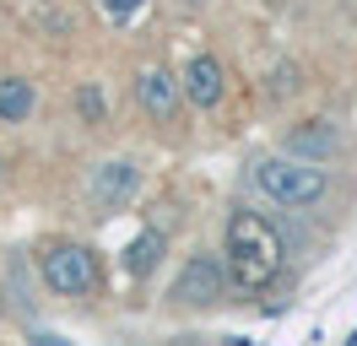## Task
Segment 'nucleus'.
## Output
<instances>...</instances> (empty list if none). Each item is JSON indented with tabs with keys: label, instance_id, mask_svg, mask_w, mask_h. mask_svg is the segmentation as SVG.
<instances>
[{
	"label": "nucleus",
	"instance_id": "423d86ee",
	"mask_svg": "<svg viewBox=\"0 0 357 346\" xmlns=\"http://www.w3.org/2000/svg\"><path fill=\"white\" fill-rule=\"evenodd\" d=\"M178 86H184V98H190L195 108H217V103H222V92H227V70H222V60L195 54V60L184 65Z\"/></svg>",
	"mask_w": 357,
	"mask_h": 346
},
{
	"label": "nucleus",
	"instance_id": "9b49d317",
	"mask_svg": "<svg viewBox=\"0 0 357 346\" xmlns=\"http://www.w3.org/2000/svg\"><path fill=\"white\" fill-rule=\"evenodd\" d=\"M76 114H82L87 125H98V119L109 114V103H103V86H98V82H82V86H76Z\"/></svg>",
	"mask_w": 357,
	"mask_h": 346
},
{
	"label": "nucleus",
	"instance_id": "20e7f679",
	"mask_svg": "<svg viewBox=\"0 0 357 346\" xmlns=\"http://www.w3.org/2000/svg\"><path fill=\"white\" fill-rule=\"evenodd\" d=\"M222 292H227V265L217 255L184 260V271L174 276V303L178 308H211V303H222Z\"/></svg>",
	"mask_w": 357,
	"mask_h": 346
},
{
	"label": "nucleus",
	"instance_id": "7ed1b4c3",
	"mask_svg": "<svg viewBox=\"0 0 357 346\" xmlns=\"http://www.w3.org/2000/svg\"><path fill=\"white\" fill-rule=\"evenodd\" d=\"M38 271H44V281L60 298H82V292L98 287V255L87 243H49L38 255Z\"/></svg>",
	"mask_w": 357,
	"mask_h": 346
},
{
	"label": "nucleus",
	"instance_id": "f257e3e1",
	"mask_svg": "<svg viewBox=\"0 0 357 346\" xmlns=\"http://www.w3.org/2000/svg\"><path fill=\"white\" fill-rule=\"evenodd\" d=\"M287 265V243L271 227V216L238 211L227 216V281H238L244 292H266Z\"/></svg>",
	"mask_w": 357,
	"mask_h": 346
},
{
	"label": "nucleus",
	"instance_id": "0eeeda50",
	"mask_svg": "<svg viewBox=\"0 0 357 346\" xmlns=\"http://www.w3.org/2000/svg\"><path fill=\"white\" fill-rule=\"evenodd\" d=\"M135 184H141V168H135V163H125V157H114V163H103V168L92 173V200H98V206H125V200H130L135 195Z\"/></svg>",
	"mask_w": 357,
	"mask_h": 346
},
{
	"label": "nucleus",
	"instance_id": "f8f14e48",
	"mask_svg": "<svg viewBox=\"0 0 357 346\" xmlns=\"http://www.w3.org/2000/svg\"><path fill=\"white\" fill-rule=\"evenodd\" d=\"M141 6H146V0H98V11H103L109 22H130V17H141Z\"/></svg>",
	"mask_w": 357,
	"mask_h": 346
},
{
	"label": "nucleus",
	"instance_id": "6e6552de",
	"mask_svg": "<svg viewBox=\"0 0 357 346\" xmlns=\"http://www.w3.org/2000/svg\"><path fill=\"white\" fill-rule=\"evenodd\" d=\"M287 151L292 157H309V163H331L335 151H341V135H335L325 119H309V125H298L287 135Z\"/></svg>",
	"mask_w": 357,
	"mask_h": 346
},
{
	"label": "nucleus",
	"instance_id": "f03ea898",
	"mask_svg": "<svg viewBox=\"0 0 357 346\" xmlns=\"http://www.w3.org/2000/svg\"><path fill=\"white\" fill-rule=\"evenodd\" d=\"M249 179H255V190L266 195V200L287 206V211H309V206H319L325 190H331L325 163L292 157V151H287V157H260V163L249 168Z\"/></svg>",
	"mask_w": 357,
	"mask_h": 346
},
{
	"label": "nucleus",
	"instance_id": "9d476101",
	"mask_svg": "<svg viewBox=\"0 0 357 346\" xmlns=\"http://www.w3.org/2000/svg\"><path fill=\"white\" fill-rule=\"evenodd\" d=\"M157 260H162V233H141L130 249H125V271H130V276H152Z\"/></svg>",
	"mask_w": 357,
	"mask_h": 346
},
{
	"label": "nucleus",
	"instance_id": "39448f33",
	"mask_svg": "<svg viewBox=\"0 0 357 346\" xmlns=\"http://www.w3.org/2000/svg\"><path fill=\"white\" fill-rule=\"evenodd\" d=\"M178 98H184V86H178L174 70L152 65V70H141V76H135V103L146 108L157 125H168V119L178 114Z\"/></svg>",
	"mask_w": 357,
	"mask_h": 346
},
{
	"label": "nucleus",
	"instance_id": "1a4fd4ad",
	"mask_svg": "<svg viewBox=\"0 0 357 346\" xmlns=\"http://www.w3.org/2000/svg\"><path fill=\"white\" fill-rule=\"evenodd\" d=\"M27 114H33V82L6 76L0 82V125H22Z\"/></svg>",
	"mask_w": 357,
	"mask_h": 346
}]
</instances>
